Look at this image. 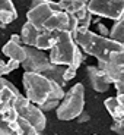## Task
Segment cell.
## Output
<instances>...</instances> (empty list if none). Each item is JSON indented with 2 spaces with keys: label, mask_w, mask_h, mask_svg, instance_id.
<instances>
[{
  "label": "cell",
  "mask_w": 124,
  "mask_h": 135,
  "mask_svg": "<svg viewBox=\"0 0 124 135\" xmlns=\"http://www.w3.org/2000/svg\"><path fill=\"white\" fill-rule=\"evenodd\" d=\"M53 37L54 41L48 54L50 62L53 65L67 66L76 71L82 62H85L86 56L82 53V50L76 44L73 34L67 31H56L53 32Z\"/></svg>",
  "instance_id": "6da1fadb"
},
{
  "label": "cell",
  "mask_w": 124,
  "mask_h": 135,
  "mask_svg": "<svg viewBox=\"0 0 124 135\" xmlns=\"http://www.w3.org/2000/svg\"><path fill=\"white\" fill-rule=\"evenodd\" d=\"M73 38L80 50L89 56L96 57L98 63L107 62L111 54L124 51V46H121L120 43L110 40L108 37H101L91 30H76Z\"/></svg>",
  "instance_id": "7a4b0ae2"
},
{
  "label": "cell",
  "mask_w": 124,
  "mask_h": 135,
  "mask_svg": "<svg viewBox=\"0 0 124 135\" xmlns=\"http://www.w3.org/2000/svg\"><path fill=\"white\" fill-rule=\"evenodd\" d=\"M22 84H24L25 93H26L25 98L35 106H40L48 100L61 101L64 94H66L63 87H60L58 84L38 74L24 72Z\"/></svg>",
  "instance_id": "3957f363"
},
{
  "label": "cell",
  "mask_w": 124,
  "mask_h": 135,
  "mask_svg": "<svg viewBox=\"0 0 124 135\" xmlns=\"http://www.w3.org/2000/svg\"><path fill=\"white\" fill-rule=\"evenodd\" d=\"M85 110V87L83 84H74L64 94L57 107V119L72 120L76 119Z\"/></svg>",
  "instance_id": "277c9868"
},
{
  "label": "cell",
  "mask_w": 124,
  "mask_h": 135,
  "mask_svg": "<svg viewBox=\"0 0 124 135\" xmlns=\"http://www.w3.org/2000/svg\"><path fill=\"white\" fill-rule=\"evenodd\" d=\"M13 109L16 110L18 116L22 118L24 120H26L37 131L38 135H41L45 131V126H47V118H45V115L38 109V106H35L31 101H28L25 98V95L20 94L19 97H16V100L13 101Z\"/></svg>",
  "instance_id": "5b68a950"
},
{
  "label": "cell",
  "mask_w": 124,
  "mask_h": 135,
  "mask_svg": "<svg viewBox=\"0 0 124 135\" xmlns=\"http://www.w3.org/2000/svg\"><path fill=\"white\" fill-rule=\"evenodd\" d=\"M20 41L24 46L28 47H34L37 50H50L51 46H53V32H48V31L44 30H38L34 25H31L29 22H25L22 25V30H20Z\"/></svg>",
  "instance_id": "8992f818"
},
{
  "label": "cell",
  "mask_w": 124,
  "mask_h": 135,
  "mask_svg": "<svg viewBox=\"0 0 124 135\" xmlns=\"http://www.w3.org/2000/svg\"><path fill=\"white\" fill-rule=\"evenodd\" d=\"M98 69L110 78L117 94H124V51L111 54L107 62L98 63Z\"/></svg>",
  "instance_id": "52a82bcc"
},
{
  "label": "cell",
  "mask_w": 124,
  "mask_h": 135,
  "mask_svg": "<svg viewBox=\"0 0 124 135\" xmlns=\"http://www.w3.org/2000/svg\"><path fill=\"white\" fill-rule=\"evenodd\" d=\"M57 10H61L58 3L51 2V0H38L34 2L32 6L29 7L26 13V22H29L31 25H34L35 28L41 30L42 25L45 24V21Z\"/></svg>",
  "instance_id": "ba28073f"
},
{
  "label": "cell",
  "mask_w": 124,
  "mask_h": 135,
  "mask_svg": "<svg viewBox=\"0 0 124 135\" xmlns=\"http://www.w3.org/2000/svg\"><path fill=\"white\" fill-rule=\"evenodd\" d=\"M20 66L25 72L44 75L51 66V62L44 51L25 46V60L20 63Z\"/></svg>",
  "instance_id": "9c48e42d"
},
{
  "label": "cell",
  "mask_w": 124,
  "mask_h": 135,
  "mask_svg": "<svg viewBox=\"0 0 124 135\" xmlns=\"http://www.w3.org/2000/svg\"><path fill=\"white\" fill-rule=\"evenodd\" d=\"M88 9L92 15L117 21L124 10V0H91Z\"/></svg>",
  "instance_id": "30bf717a"
},
{
  "label": "cell",
  "mask_w": 124,
  "mask_h": 135,
  "mask_svg": "<svg viewBox=\"0 0 124 135\" xmlns=\"http://www.w3.org/2000/svg\"><path fill=\"white\" fill-rule=\"evenodd\" d=\"M86 76L91 87L96 93H107L110 90V87L112 85L110 78L101 69H98V66H86Z\"/></svg>",
  "instance_id": "8fae6325"
},
{
  "label": "cell",
  "mask_w": 124,
  "mask_h": 135,
  "mask_svg": "<svg viewBox=\"0 0 124 135\" xmlns=\"http://www.w3.org/2000/svg\"><path fill=\"white\" fill-rule=\"evenodd\" d=\"M2 51H3L4 56L9 57V60H15L19 65L25 60V46L20 41L19 34H13L9 38V41L3 46Z\"/></svg>",
  "instance_id": "7c38bea8"
},
{
  "label": "cell",
  "mask_w": 124,
  "mask_h": 135,
  "mask_svg": "<svg viewBox=\"0 0 124 135\" xmlns=\"http://www.w3.org/2000/svg\"><path fill=\"white\" fill-rule=\"evenodd\" d=\"M18 12L15 9L13 2L0 0V28H6L10 22L16 21Z\"/></svg>",
  "instance_id": "4fadbf2b"
},
{
  "label": "cell",
  "mask_w": 124,
  "mask_h": 135,
  "mask_svg": "<svg viewBox=\"0 0 124 135\" xmlns=\"http://www.w3.org/2000/svg\"><path fill=\"white\" fill-rule=\"evenodd\" d=\"M104 104H105V109L108 110V113L111 115V118H112L114 122L123 120L124 119V107L118 103L115 97H108L104 101Z\"/></svg>",
  "instance_id": "5bb4252c"
},
{
  "label": "cell",
  "mask_w": 124,
  "mask_h": 135,
  "mask_svg": "<svg viewBox=\"0 0 124 135\" xmlns=\"http://www.w3.org/2000/svg\"><path fill=\"white\" fill-rule=\"evenodd\" d=\"M108 38L120 43L121 46H124V10H123V13H121V16L117 21H114V25L111 27Z\"/></svg>",
  "instance_id": "9a60e30c"
},
{
  "label": "cell",
  "mask_w": 124,
  "mask_h": 135,
  "mask_svg": "<svg viewBox=\"0 0 124 135\" xmlns=\"http://www.w3.org/2000/svg\"><path fill=\"white\" fill-rule=\"evenodd\" d=\"M86 4H88V2H85V0H61V2H58L60 9L70 15H74L76 12L83 9Z\"/></svg>",
  "instance_id": "2e32d148"
},
{
  "label": "cell",
  "mask_w": 124,
  "mask_h": 135,
  "mask_svg": "<svg viewBox=\"0 0 124 135\" xmlns=\"http://www.w3.org/2000/svg\"><path fill=\"white\" fill-rule=\"evenodd\" d=\"M12 135H38V134L26 120H24L22 118H19L18 119L16 126H15V129H13V132H12Z\"/></svg>",
  "instance_id": "e0dca14e"
},
{
  "label": "cell",
  "mask_w": 124,
  "mask_h": 135,
  "mask_svg": "<svg viewBox=\"0 0 124 135\" xmlns=\"http://www.w3.org/2000/svg\"><path fill=\"white\" fill-rule=\"evenodd\" d=\"M18 68H20V65L18 63V62H15V60H9V62L0 60V76L3 78L4 75L13 72L15 69H18Z\"/></svg>",
  "instance_id": "ac0fdd59"
},
{
  "label": "cell",
  "mask_w": 124,
  "mask_h": 135,
  "mask_svg": "<svg viewBox=\"0 0 124 135\" xmlns=\"http://www.w3.org/2000/svg\"><path fill=\"white\" fill-rule=\"evenodd\" d=\"M58 104H60L58 100H48V101H45V103L38 106V109H40L42 113H45V112H51V110H54V109H57Z\"/></svg>",
  "instance_id": "d6986e66"
},
{
  "label": "cell",
  "mask_w": 124,
  "mask_h": 135,
  "mask_svg": "<svg viewBox=\"0 0 124 135\" xmlns=\"http://www.w3.org/2000/svg\"><path fill=\"white\" fill-rule=\"evenodd\" d=\"M111 131L115 132V134H118V135H124V119H123V120L112 122V125H111Z\"/></svg>",
  "instance_id": "ffe728a7"
},
{
  "label": "cell",
  "mask_w": 124,
  "mask_h": 135,
  "mask_svg": "<svg viewBox=\"0 0 124 135\" xmlns=\"http://www.w3.org/2000/svg\"><path fill=\"white\" fill-rule=\"evenodd\" d=\"M74 76H76V71H74V69H72V68H66V71H64V74H63L64 82L67 84V82L72 81Z\"/></svg>",
  "instance_id": "44dd1931"
},
{
  "label": "cell",
  "mask_w": 124,
  "mask_h": 135,
  "mask_svg": "<svg viewBox=\"0 0 124 135\" xmlns=\"http://www.w3.org/2000/svg\"><path fill=\"white\" fill-rule=\"evenodd\" d=\"M96 28H98V32H99L98 35H101V37H108V35H110V30H108L104 24H98Z\"/></svg>",
  "instance_id": "7402d4cb"
},
{
  "label": "cell",
  "mask_w": 124,
  "mask_h": 135,
  "mask_svg": "<svg viewBox=\"0 0 124 135\" xmlns=\"http://www.w3.org/2000/svg\"><path fill=\"white\" fill-rule=\"evenodd\" d=\"M13 87H15V85L12 84L9 79H4V78L0 76V91H2V90H4V88H13Z\"/></svg>",
  "instance_id": "603a6c76"
},
{
  "label": "cell",
  "mask_w": 124,
  "mask_h": 135,
  "mask_svg": "<svg viewBox=\"0 0 124 135\" xmlns=\"http://www.w3.org/2000/svg\"><path fill=\"white\" fill-rule=\"evenodd\" d=\"M89 119H91V116H89V113L83 110V112L80 113V115H79V116L76 118V120L79 122V123H85V122H88Z\"/></svg>",
  "instance_id": "cb8c5ba5"
},
{
  "label": "cell",
  "mask_w": 124,
  "mask_h": 135,
  "mask_svg": "<svg viewBox=\"0 0 124 135\" xmlns=\"http://www.w3.org/2000/svg\"><path fill=\"white\" fill-rule=\"evenodd\" d=\"M115 98H117V101L124 107V94H117V95H115Z\"/></svg>",
  "instance_id": "d4e9b609"
}]
</instances>
